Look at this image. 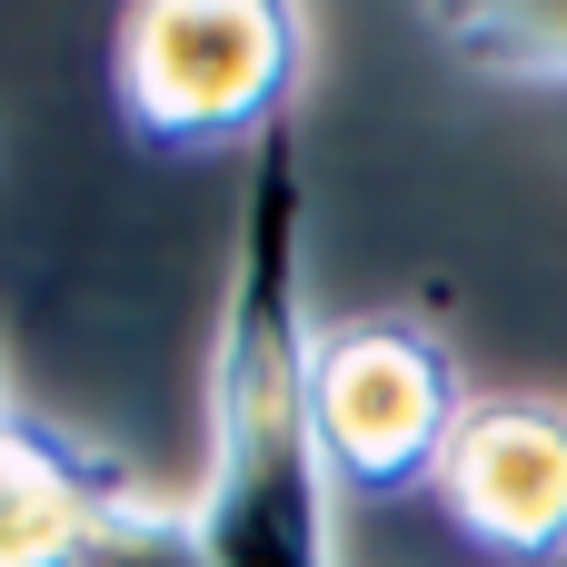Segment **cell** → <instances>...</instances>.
Wrapping results in <instances>:
<instances>
[{"label":"cell","mask_w":567,"mask_h":567,"mask_svg":"<svg viewBox=\"0 0 567 567\" xmlns=\"http://www.w3.org/2000/svg\"><path fill=\"white\" fill-rule=\"evenodd\" d=\"M120 110L140 140L189 150V140H269L289 130L299 50L309 20L279 0H150L120 20Z\"/></svg>","instance_id":"7a4b0ae2"},{"label":"cell","mask_w":567,"mask_h":567,"mask_svg":"<svg viewBox=\"0 0 567 567\" xmlns=\"http://www.w3.org/2000/svg\"><path fill=\"white\" fill-rule=\"evenodd\" d=\"M60 567H209L199 558V538H189V518H169V508H120L80 558H60Z\"/></svg>","instance_id":"52a82bcc"},{"label":"cell","mask_w":567,"mask_h":567,"mask_svg":"<svg viewBox=\"0 0 567 567\" xmlns=\"http://www.w3.org/2000/svg\"><path fill=\"white\" fill-rule=\"evenodd\" d=\"M309 399H319V449L329 478L359 498H409L439 488V458L468 419L458 359L439 349L429 319L379 309V319H339L309 359Z\"/></svg>","instance_id":"3957f363"},{"label":"cell","mask_w":567,"mask_h":567,"mask_svg":"<svg viewBox=\"0 0 567 567\" xmlns=\"http://www.w3.org/2000/svg\"><path fill=\"white\" fill-rule=\"evenodd\" d=\"M439 508L508 567L567 558V409L558 399H468L449 458H439Z\"/></svg>","instance_id":"277c9868"},{"label":"cell","mask_w":567,"mask_h":567,"mask_svg":"<svg viewBox=\"0 0 567 567\" xmlns=\"http://www.w3.org/2000/svg\"><path fill=\"white\" fill-rule=\"evenodd\" d=\"M120 508H140L130 468L100 458L90 439L70 429H40V419H0V567H60L80 558Z\"/></svg>","instance_id":"5b68a950"},{"label":"cell","mask_w":567,"mask_h":567,"mask_svg":"<svg viewBox=\"0 0 567 567\" xmlns=\"http://www.w3.org/2000/svg\"><path fill=\"white\" fill-rule=\"evenodd\" d=\"M439 40L478 50L488 70H518V80H567V10L538 0V10H429Z\"/></svg>","instance_id":"8992f818"},{"label":"cell","mask_w":567,"mask_h":567,"mask_svg":"<svg viewBox=\"0 0 567 567\" xmlns=\"http://www.w3.org/2000/svg\"><path fill=\"white\" fill-rule=\"evenodd\" d=\"M0 419H10V409H0Z\"/></svg>","instance_id":"ba28073f"},{"label":"cell","mask_w":567,"mask_h":567,"mask_svg":"<svg viewBox=\"0 0 567 567\" xmlns=\"http://www.w3.org/2000/svg\"><path fill=\"white\" fill-rule=\"evenodd\" d=\"M309 179L299 140L269 130L249 150L239 189V249H229V299H219V349H209V478L189 508V538L209 567H339L329 558V449H319V399H309Z\"/></svg>","instance_id":"6da1fadb"}]
</instances>
